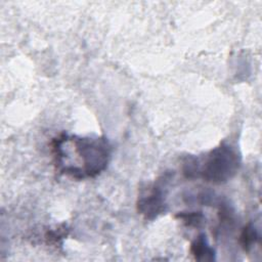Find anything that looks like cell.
Returning <instances> with one entry per match:
<instances>
[{
    "label": "cell",
    "mask_w": 262,
    "mask_h": 262,
    "mask_svg": "<svg viewBox=\"0 0 262 262\" xmlns=\"http://www.w3.org/2000/svg\"><path fill=\"white\" fill-rule=\"evenodd\" d=\"M259 241V234L257 229L252 223L247 224L239 235V245L244 251H250L251 248Z\"/></svg>",
    "instance_id": "5"
},
{
    "label": "cell",
    "mask_w": 262,
    "mask_h": 262,
    "mask_svg": "<svg viewBox=\"0 0 262 262\" xmlns=\"http://www.w3.org/2000/svg\"><path fill=\"white\" fill-rule=\"evenodd\" d=\"M54 166L73 179L93 178L105 170L112 146L104 137H80L61 133L51 142Z\"/></svg>",
    "instance_id": "1"
},
{
    "label": "cell",
    "mask_w": 262,
    "mask_h": 262,
    "mask_svg": "<svg viewBox=\"0 0 262 262\" xmlns=\"http://www.w3.org/2000/svg\"><path fill=\"white\" fill-rule=\"evenodd\" d=\"M175 217L189 227L198 228L203 226L206 222V217L202 212H179Z\"/></svg>",
    "instance_id": "6"
},
{
    "label": "cell",
    "mask_w": 262,
    "mask_h": 262,
    "mask_svg": "<svg viewBox=\"0 0 262 262\" xmlns=\"http://www.w3.org/2000/svg\"><path fill=\"white\" fill-rule=\"evenodd\" d=\"M68 234V229L64 226H60L55 229H50L45 233V241L48 245H57Z\"/></svg>",
    "instance_id": "7"
},
{
    "label": "cell",
    "mask_w": 262,
    "mask_h": 262,
    "mask_svg": "<svg viewBox=\"0 0 262 262\" xmlns=\"http://www.w3.org/2000/svg\"><path fill=\"white\" fill-rule=\"evenodd\" d=\"M137 211L145 219L152 220L166 211V202L163 188L159 185L152 186L148 193L140 195L137 201Z\"/></svg>",
    "instance_id": "3"
},
{
    "label": "cell",
    "mask_w": 262,
    "mask_h": 262,
    "mask_svg": "<svg viewBox=\"0 0 262 262\" xmlns=\"http://www.w3.org/2000/svg\"><path fill=\"white\" fill-rule=\"evenodd\" d=\"M239 165L237 151L229 144L222 143L213 148L202 164L196 159V175L207 182L221 184L235 175Z\"/></svg>",
    "instance_id": "2"
},
{
    "label": "cell",
    "mask_w": 262,
    "mask_h": 262,
    "mask_svg": "<svg viewBox=\"0 0 262 262\" xmlns=\"http://www.w3.org/2000/svg\"><path fill=\"white\" fill-rule=\"evenodd\" d=\"M189 253L195 260L199 261H213L215 259V251L206 238L205 234L198 235L190 244Z\"/></svg>",
    "instance_id": "4"
}]
</instances>
